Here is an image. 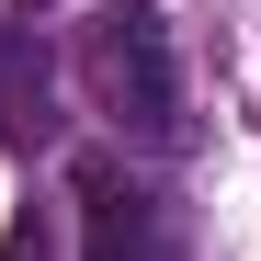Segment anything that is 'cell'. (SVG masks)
<instances>
[{"label":"cell","mask_w":261,"mask_h":261,"mask_svg":"<svg viewBox=\"0 0 261 261\" xmlns=\"http://www.w3.org/2000/svg\"><path fill=\"white\" fill-rule=\"evenodd\" d=\"M80 80L137 148H182V57H170L159 0H102L80 34Z\"/></svg>","instance_id":"cell-1"},{"label":"cell","mask_w":261,"mask_h":261,"mask_svg":"<svg viewBox=\"0 0 261 261\" xmlns=\"http://www.w3.org/2000/svg\"><path fill=\"white\" fill-rule=\"evenodd\" d=\"M68 193H80V261H182V239H170V204L137 182L125 159H80L68 170Z\"/></svg>","instance_id":"cell-2"},{"label":"cell","mask_w":261,"mask_h":261,"mask_svg":"<svg viewBox=\"0 0 261 261\" xmlns=\"http://www.w3.org/2000/svg\"><path fill=\"white\" fill-rule=\"evenodd\" d=\"M0 125H12L23 148L57 137V80H46V46H34L23 23H0Z\"/></svg>","instance_id":"cell-3"},{"label":"cell","mask_w":261,"mask_h":261,"mask_svg":"<svg viewBox=\"0 0 261 261\" xmlns=\"http://www.w3.org/2000/svg\"><path fill=\"white\" fill-rule=\"evenodd\" d=\"M0 261H46V216H34V204L12 216V239H0Z\"/></svg>","instance_id":"cell-4"}]
</instances>
